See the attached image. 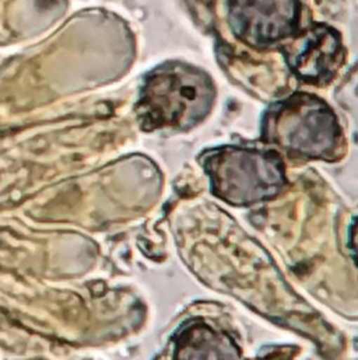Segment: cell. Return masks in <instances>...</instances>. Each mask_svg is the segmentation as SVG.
Masks as SVG:
<instances>
[{
    "label": "cell",
    "mask_w": 358,
    "mask_h": 360,
    "mask_svg": "<svg viewBox=\"0 0 358 360\" xmlns=\"http://www.w3.org/2000/svg\"><path fill=\"white\" fill-rule=\"evenodd\" d=\"M214 100L216 87L204 70L167 62L146 76L138 114L146 131H187L207 117Z\"/></svg>",
    "instance_id": "cell-1"
},
{
    "label": "cell",
    "mask_w": 358,
    "mask_h": 360,
    "mask_svg": "<svg viewBox=\"0 0 358 360\" xmlns=\"http://www.w3.org/2000/svg\"><path fill=\"white\" fill-rule=\"evenodd\" d=\"M262 141L290 156L333 162L342 156L343 134L326 101L300 91L266 110L262 118Z\"/></svg>",
    "instance_id": "cell-2"
},
{
    "label": "cell",
    "mask_w": 358,
    "mask_h": 360,
    "mask_svg": "<svg viewBox=\"0 0 358 360\" xmlns=\"http://www.w3.org/2000/svg\"><path fill=\"white\" fill-rule=\"evenodd\" d=\"M200 163L211 192L234 206H251L277 196L286 186V166L276 150L221 146L204 152Z\"/></svg>",
    "instance_id": "cell-3"
},
{
    "label": "cell",
    "mask_w": 358,
    "mask_h": 360,
    "mask_svg": "<svg viewBox=\"0 0 358 360\" xmlns=\"http://www.w3.org/2000/svg\"><path fill=\"white\" fill-rule=\"evenodd\" d=\"M232 34L253 48L286 42L300 31L301 0H227Z\"/></svg>",
    "instance_id": "cell-4"
},
{
    "label": "cell",
    "mask_w": 358,
    "mask_h": 360,
    "mask_svg": "<svg viewBox=\"0 0 358 360\" xmlns=\"http://www.w3.org/2000/svg\"><path fill=\"white\" fill-rule=\"evenodd\" d=\"M284 59L293 75L304 83H329L345 60L340 34L326 24H314L298 31L283 48Z\"/></svg>",
    "instance_id": "cell-5"
},
{
    "label": "cell",
    "mask_w": 358,
    "mask_h": 360,
    "mask_svg": "<svg viewBox=\"0 0 358 360\" xmlns=\"http://www.w3.org/2000/svg\"><path fill=\"white\" fill-rule=\"evenodd\" d=\"M174 360H242V356L227 333L193 321L177 335Z\"/></svg>",
    "instance_id": "cell-6"
},
{
    "label": "cell",
    "mask_w": 358,
    "mask_h": 360,
    "mask_svg": "<svg viewBox=\"0 0 358 360\" xmlns=\"http://www.w3.org/2000/svg\"><path fill=\"white\" fill-rule=\"evenodd\" d=\"M350 250L353 252V257L356 259L358 265V217L354 220V223L352 224V229H350Z\"/></svg>",
    "instance_id": "cell-7"
}]
</instances>
